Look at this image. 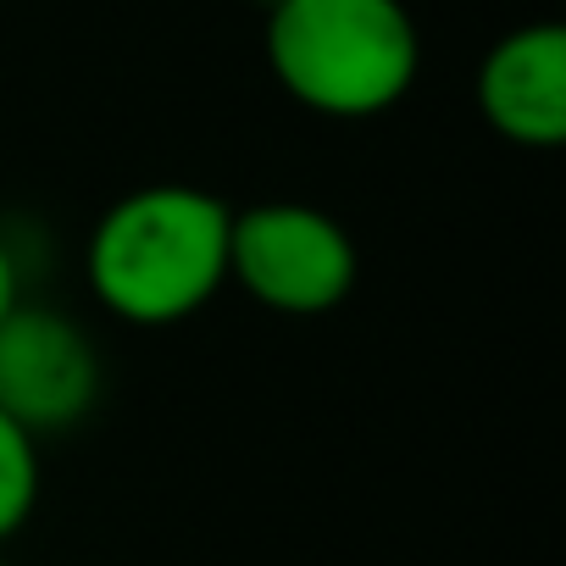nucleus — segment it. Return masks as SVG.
<instances>
[{"instance_id":"8","label":"nucleus","mask_w":566,"mask_h":566,"mask_svg":"<svg viewBox=\"0 0 566 566\" xmlns=\"http://www.w3.org/2000/svg\"><path fill=\"white\" fill-rule=\"evenodd\" d=\"M0 566H12V560H7V555H0Z\"/></svg>"},{"instance_id":"4","label":"nucleus","mask_w":566,"mask_h":566,"mask_svg":"<svg viewBox=\"0 0 566 566\" xmlns=\"http://www.w3.org/2000/svg\"><path fill=\"white\" fill-rule=\"evenodd\" d=\"M101 400V350L56 306L23 301L0 323V411L34 439L78 428Z\"/></svg>"},{"instance_id":"6","label":"nucleus","mask_w":566,"mask_h":566,"mask_svg":"<svg viewBox=\"0 0 566 566\" xmlns=\"http://www.w3.org/2000/svg\"><path fill=\"white\" fill-rule=\"evenodd\" d=\"M40 505V439L0 411V544L18 538Z\"/></svg>"},{"instance_id":"3","label":"nucleus","mask_w":566,"mask_h":566,"mask_svg":"<svg viewBox=\"0 0 566 566\" xmlns=\"http://www.w3.org/2000/svg\"><path fill=\"white\" fill-rule=\"evenodd\" d=\"M350 228L306 200H261L228 222V283L277 317H328L356 290Z\"/></svg>"},{"instance_id":"2","label":"nucleus","mask_w":566,"mask_h":566,"mask_svg":"<svg viewBox=\"0 0 566 566\" xmlns=\"http://www.w3.org/2000/svg\"><path fill=\"white\" fill-rule=\"evenodd\" d=\"M266 67L295 106L367 123L411 95L422 34L406 0H266Z\"/></svg>"},{"instance_id":"7","label":"nucleus","mask_w":566,"mask_h":566,"mask_svg":"<svg viewBox=\"0 0 566 566\" xmlns=\"http://www.w3.org/2000/svg\"><path fill=\"white\" fill-rule=\"evenodd\" d=\"M18 306H23V261H18V250L7 239H0V323H7Z\"/></svg>"},{"instance_id":"5","label":"nucleus","mask_w":566,"mask_h":566,"mask_svg":"<svg viewBox=\"0 0 566 566\" xmlns=\"http://www.w3.org/2000/svg\"><path fill=\"white\" fill-rule=\"evenodd\" d=\"M483 123L522 150H555L566 139V29L522 23L478 62Z\"/></svg>"},{"instance_id":"1","label":"nucleus","mask_w":566,"mask_h":566,"mask_svg":"<svg viewBox=\"0 0 566 566\" xmlns=\"http://www.w3.org/2000/svg\"><path fill=\"white\" fill-rule=\"evenodd\" d=\"M233 206L200 184H145L112 200L84 250L90 295L134 328H172L228 290Z\"/></svg>"}]
</instances>
